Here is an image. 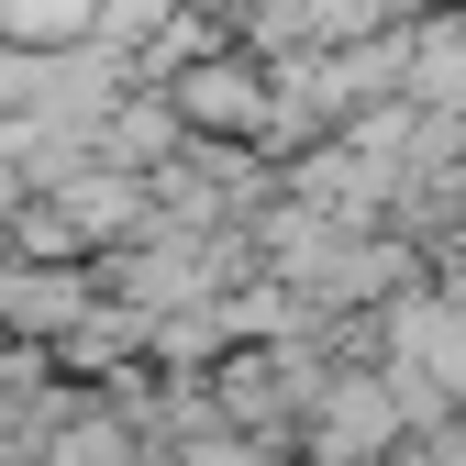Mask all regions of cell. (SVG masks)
I'll list each match as a JSON object with an SVG mask.
<instances>
[{"label": "cell", "mask_w": 466, "mask_h": 466, "mask_svg": "<svg viewBox=\"0 0 466 466\" xmlns=\"http://www.w3.org/2000/svg\"><path fill=\"white\" fill-rule=\"evenodd\" d=\"M400 433H411V400H400V378H367L344 367L311 389V422H300V455L311 466H378Z\"/></svg>", "instance_id": "cell-1"}, {"label": "cell", "mask_w": 466, "mask_h": 466, "mask_svg": "<svg viewBox=\"0 0 466 466\" xmlns=\"http://www.w3.org/2000/svg\"><path fill=\"white\" fill-rule=\"evenodd\" d=\"M178 123L189 134H267L278 89L245 67V56H200V67H178Z\"/></svg>", "instance_id": "cell-2"}, {"label": "cell", "mask_w": 466, "mask_h": 466, "mask_svg": "<svg viewBox=\"0 0 466 466\" xmlns=\"http://www.w3.org/2000/svg\"><path fill=\"white\" fill-rule=\"evenodd\" d=\"M400 78H411V100H433V111H466V23H433L422 45H400Z\"/></svg>", "instance_id": "cell-3"}, {"label": "cell", "mask_w": 466, "mask_h": 466, "mask_svg": "<svg viewBox=\"0 0 466 466\" xmlns=\"http://www.w3.org/2000/svg\"><path fill=\"white\" fill-rule=\"evenodd\" d=\"M0 311H12L23 333H67V322L89 311V289H78V278H0Z\"/></svg>", "instance_id": "cell-4"}, {"label": "cell", "mask_w": 466, "mask_h": 466, "mask_svg": "<svg viewBox=\"0 0 466 466\" xmlns=\"http://www.w3.org/2000/svg\"><path fill=\"white\" fill-rule=\"evenodd\" d=\"M0 222H23V167L0 156Z\"/></svg>", "instance_id": "cell-5"}]
</instances>
